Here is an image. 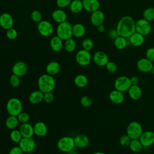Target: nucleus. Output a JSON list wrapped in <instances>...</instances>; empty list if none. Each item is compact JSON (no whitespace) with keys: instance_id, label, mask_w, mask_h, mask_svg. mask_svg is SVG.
Wrapping results in <instances>:
<instances>
[{"instance_id":"f257e3e1","label":"nucleus","mask_w":154,"mask_h":154,"mask_svg":"<svg viewBox=\"0 0 154 154\" xmlns=\"http://www.w3.org/2000/svg\"><path fill=\"white\" fill-rule=\"evenodd\" d=\"M116 29L119 35L128 38L135 32V22L131 16L125 15L119 19Z\"/></svg>"},{"instance_id":"f03ea898","label":"nucleus","mask_w":154,"mask_h":154,"mask_svg":"<svg viewBox=\"0 0 154 154\" xmlns=\"http://www.w3.org/2000/svg\"><path fill=\"white\" fill-rule=\"evenodd\" d=\"M38 90L43 93L52 91L56 85V82L54 76L47 73L43 74L39 76L37 80Z\"/></svg>"},{"instance_id":"7ed1b4c3","label":"nucleus","mask_w":154,"mask_h":154,"mask_svg":"<svg viewBox=\"0 0 154 154\" xmlns=\"http://www.w3.org/2000/svg\"><path fill=\"white\" fill-rule=\"evenodd\" d=\"M72 26L73 25L67 21L58 23L56 29L57 35L63 40H66L72 38L73 36Z\"/></svg>"},{"instance_id":"20e7f679","label":"nucleus","mask_w":154,"mask_h":154,"mask_svg":"<svg viewBox=\"0 0 154 154\" xmlns=\"http://www.w3.org/2000/svg\"><path fill=\"white\" fill-rule=\"evenodd\" d=\"M6 110L8 115L17 116L22 111V103L17 97L9 99L6 104Z\"/></svg>"},{"instance_id":"39448f33","label":"nucleus","mask_w":154,"mask_h":154,"mask_svg":"<svg viewBox=\"0 0 154 154\" xmlns=\"http://www.w3.org/2000/svg\"><path fill=\"white\" fill-rule=\"evenodd\" d=\"M57 148L61 152L69 153L76 149L74 138L70 136H64L60 138L57 143Z\"/></svg>"},{"instance_id":"423d86ee","label":"nucleus","mask_w":154,"mask_h":154,"mask_svg":"<svg viewBox=\"0 0 154 154\" xmlns=\"http://www.w3.org/2000/svg\"><path fill=\"white\" fill-rule=\"evenodd\" d=\"M143 132L141 125L136 121L130 122L126 128V134L132 139H138Z\"/></svg>"},{"instance_id":"0eeeda50","label":"nucleus","mask_w":154,"mask_h":154,"mask_svg":"<svg viewBox=\"0 0 154 154\" xmlns=\"http://www.w3.org/2000/svg\"><path fill=\"white\" fill-rule=\"evenodd\" d=\"M135 31L144 37L148 35L152 31V25L150 22L144 18L138 19L135 22Z\"/></svg>"},{"instance_id":"6e6552de","label":"nucleus","mask_w":154,"mask_h":154,"mask_svg":"<svg viewBox=\"0 0 154 154\" xmlns=\"http://www.w3.org/2000/svg\"><path fill=\"white\" fill-rule=\"evenodd\" d=\"M91 58L92 57L90 51L83 49L78 51L75 55L76 61L81 66H86L88 65L91 61Z\"/></svg>"},{"instance_id":"1a4fd4ad","label":"nucleus","mask_w":154,"mask_h":154,"mask_svg":"<svg viewBox=\"0 0 154 154\" xmlns=\"http://www.w3.org/2000/svg\"><path fill=\"white\" fill-rule=\"evenodd\" d=\"M114 85L115 89L123 93L128 91L132 85L129 77L126 76H120L116 79Z\"/></svg>"},{"instance_id":"9d476101","label":"nucleus","mask_w":154,"mask_h":154,"mask_svg":"<svg viewBox=\"0 0 154 154\" xmlns=\"http://www.w3.org/2000/svg\"><path fill=\"white\" fill-rule=\"evenodd\" d=\"M37 30L38 33L43 37H49L54 32L52 24L48 20H42L37 24Z\"/></svg>"},{"instance_id":"9b49d317","label":"nucleus","mask_w":154,"mask_h":154,"mask_svg":"<svg viewBox=\"0 0 154 154\" xmlns=\"http://www.w3.org/2000/svg\"><path fill=\"white\" fill-rule=\"evenodd\" d=\"M19 146L25 153L32 152L36 147V142L32 138H22L18 143Z\"/></svg>"},{"instance_id":"f8f14e48","label":"nucleus","mask_w":154,"mask_h":154,"mask_svg":"<svg viewBox=\"0 0 154 154\" xmlns=\"http://www.w3.org/2000/svg\"><path fill=\"white\" fill-rule=\"evenodd\" d=\"M93 60L94 63L99 67L105 66L109 61L108 55L102 51H96L93 56Z\"/></svg>"},{"instance_id":"ddd939ff","label":"nucleus","mask_w":154,"mask_h":154,"mask_svg":"<svg viewBox=\"0 0 154 154\" xmlns=\"http://www.w3.org/2000/svg\"><path fill=\"white\" fill-rule=\"evenodd\" d=\"M139 140L143 147H150L154 144V132L152 131H143Z\"/></svg>"},{"instance_id":"4468645a","label":"nucleus","mask_w":154,"mask_h":154,"mask_svg":"<svg viewBox=\"0 0 154 154\" xmlns=\"http://www.w3.org/2000/svg\"><path fill=\"white\" fill-rule=\"evenodd\" d=\"M14 25V19L13 16L8 13H3L0 14V26L7 30L13 28Z\"/></svg>"},{"instance_id":"2eb2a0df","label":"nucleus","mask_w":154,"mask_h":154,"mask_svg":"<svg viewBox=\"0 0 154 154\" xmlns=\"http://www.w3.org/2000/svg\"><path fill=\"white\" fill-rule=\"evenodd\" d=\"M153 66V63L146 57L141 58L137 62V67L138 70L143 73H148L151 72Z\"/></svg>"},{"instance_id":"dca6fc26","label":"nucleus","mask_w":154,"mask_h":154,"mask_svg":"<svg viewBox=\"0 0 154 154\" xmlns=\"http://www.w3.org/2000/svg\"><path fill=\"white\" fill-rule=\"evenodd\" d=\"M12 72L19 77L24 76L28 71L27 64L22 61L16 62L12 66Z\"/></svg>"},{"instance_id":"f3484780","label":"nucleus","mask_w":154,"mask_h":154,"mask_svg":"<svg viewBox=\"0 0 154 154\" xmlns=\"http://www.w3.org/2000/svg\"><path fill=\"white\" fill-rule=\"evenodd\" d=\"M105 21V14L99 9L91 13L90 16L91 23L94 26L102 25Z\"/></svg>"},{"instance_id":"a211bd4d","label":"nucleus","mask_w":154,"mask_h":154,"mask_svg":"<svg viewBox=\"0 0 154 154\" xmlns=\"http://www.w3.org/2000/svg\"><path fill=\"white\" fill-rule=\"evenodd\" d=\"M76 148L84 149L87 147L90 143L89 137L85 134H78L74 138Z\"/></svg>"},{"instance_id":"6ab92c4d","label":"nucleus","mask_w":154,"mask_h":154,"mask_svg":"<svg viewBox=\"0 0 154 154\" xmlns=\"http://www.w3.org/2000/svg\"><path fill=\"white\" fill-rule=\"evenodd\" d=\"M49 45L51 49L55 52H58L64 48L63 40L58 35L52 36L49 42Z\"/></svg>"},{"instance_id":"aec40b11","label":"nucleus","mask_w":154,"mask_h":154,"mask_svg":"<svg viewBox=\"0 0 154 154\" xmlns=\"http://www.w3.org/2000/svg\"><path fill=\"white\" fill-rule=\"evenodd\" d=\"M108 97L110 101L116 105L121 104L125 100V95L123 93L116 89L112 90L109 93Z\"/></svg>"},{"instance_id":"412c9836","label":"nucleus","mask_w":154,"mask_h":154,"mask_svg":"<svg viewBox=\"0 0 154 154\" xmlns=\"http://www.w3.org/2000/svg\"><path fill=\"white\" fill-rule=\"evenodd\" d=\"M84 9L90 13H93L99 9L100 2L99 0H82Z\"/></svg>"},{"instance_id":"4be33fe9","label":"nucleus","mask_w":154,"mask_h":154,"mask_svg":"<svg viewBox=\"0 0 154 154\" xmlns=\"http://www.w3.org/2000/svg\"><path fill=\"white\" fill-rule=\"evenodd\" d=\"M19 129L23 138H31L34 135L33 126L29 123H22Z\"/></svg>"},{"instance_id":"5701e85b","label":"nucleus","mask_w":154,"mask_h":154,"mask_svg":"<svg viewBox=\"0 0 154 154\" xmlns=\"http://www.w3.org/2000/svg\"><path fill=\"white\" fill-rule=\"evenodd\" d=\"M51 17L54 21L57 23H60L67 21V16L64 10L61 8H58L52 11L51 14Z\"/></svg>"},{"instance_id":"b1692460","label":"nucleus","mask_w":154,"mask_h":154,"mask_svg":"<svg viewBox=\"0 0 154 154\" xmlns=\"http://www.w3.org/2000/svg\"><path fill=\"white\" fill-rule=\"evenodd\" d=\"M128 40L132 46L134 47H138L144 43L145 38L144 35L135 31L128 38Z\"/></svg>"},{"instance_id":"393cba45","label":"nucleus","mask_w":154,"mask_h":154,"mask_svg":"<svg viewBox=\"0 0 154 154\" xmlns=\"http://www.w3.org/2000/svg\"><path fill=\"white\" fill-rule=\"evenodd\" d=\"M34 134L39 137H44L48 132V127L46 125L41 121L37 122L33 125Z\"/></svg>"},{"instance_id":"a878e982","label":"nucleus","mask_w":154,"mask_h":154,"mask_svg":"<svg viewBox=\"0 0 154 154\" xmlns=\"http://www.w3.org/2000/svg\"><path fill=\"white\" fill-rule=\"evenodd\" d=\"M43 94L40 90L32 91L28 96L29 102L34 105L38 104L43 100Z\"/></svg>"},{"instance_id":"bb28decb","label":"nucleus","mask_w":154,"mask_h":154,"mask_svg":"<svg viewBox=\"0 0 154 154\" xmlns=\"http://www.w3.org/2000/svg\"><path fill=\"white\" fill-rule=\"evenodd\" d=\"M128 93L129 97L134 100L140 99L142 96V90L138 85H132L128 90Z\"/></svg>"},{"instance_id":"cd10ccee","label":"nucleus","mask_w":154,"mask_h":154,"mask_svg":"<svg viewBox=\"0 0 154 154\" xmlns=\"http://www.w3.org/2000/svg\"><path fill=\"white\" fill-rule=\"evenodd\" d=\"M60 69L61 67L60 64L57 61H52L46 65V72L47 74L54 76L59 73Z\"/></svg>"},{"instance_id":"c85d7f7f","label":"nucleus","mask_w":154,"mask_h":154,"mask_svg":"<svg viewBox=\"0 0 154 154\" xmlns=\"http://www.w3.org/2000/svg\"><path fill=\"white\" fill-rule=\"evenodd\" d=\"M85 32L86 29L85 26L81 23H77L72 26V34L75 37H82L85 35Z\"/></svg>"},{"instance_id":"c756f323","label":"nucleus","mask_w":154,"mask_h":154,"mask_svg":"<svg viewBox=\"0 0 154 154\" xmlns=\"http://www.w3.org/2000/svg\"><path fill=\"white\" fill-rule=\"evenodd\" d=\"M69 7L70 11L74 14L79 13L84 9L82 0H72Z\"/></svg>"},{"instance_id":"7c9ffc66","label":"nucleus","mask_w":154,"mask_h":154,"mask_svg":"<svg viewBox=\"0 0 154 154\" xmlns=\"http://www.w3.org/2000/svg\"><path fill=\"white\" fill-rule=\"evenodd\" d=\"M19 122L17 119V116H10L7 117L5 122V125L6 128L8 129L13 130L14 129H16L17 126H18Z\"/></svg>"},{"instance_id":"2f4dec72","label":"nucleus","mask_w":154,"mask_h":154,"mask_svg":"<svg viewBox=\"0 0 154 154\" xmlns=\"http://www.w3.org/2000/svg\"><path fill=\"white\" fill-rule=\"evenodd\" d=\"M88 78L83 74H79L74 78V83L75 85L79 88H84L88 84Z\"/></svg>"},{"instance_id":"473e14b6","label":"nucleus","mask_w":154,"mask_h":154,"mask_svg":"<svg viewBox=\"0 0 154 154\" xmlns=\"http://www.w3.org/2000/svg\"><path fill=\"white\" fill-rule=\"evenodd\" d=\"M128 42L127 38L119 35L115 40H114V45L116 49L119 50L125 49L128 46Z\"/></svg>"},{"instance_id":"72a5a7b5","label":"nucleus","mask_w":154,"mask_h":154,"mask_svg":"<svg viewBox=\"0 0 154 154\" xmlns=\"http://www.w3.org/2000/svg\"><path fill=\"white\" fill-rule=\"evenodd\" d=\"M128 147L133 153H139L143 147L139 138L131 140Z\"/></svg>"},{"instance_id":"f704fd0d","label":"nucleus","mask_w":154,"mask_h":154,"mask_svg":"<svg viewBox=\"0 0 154 154\" xmlns=\"http://www.w3.org/2000/svg\"><path fill=\"white\" fill-rule=\"evenodd\" d=\"M76 48V41L72 38H69L65 40L64 43V48L67 52H73Z\"/></svg>"},{"instance_id":"c9c22d12","label":"nucleus","mask_w":154,"mask_h":154,"mask_svg":"<svg viewBox=\"0 0 154 154\" xmlns=\"http://www.w3.org/2000/svg\"><path fill=\"white\" fill-rule=\"evenodd\" d=\"M10 138L14 143H19L23 137L19 129H14L11 130L10 134Z\"/></svg>"},{"instance_id":"e433bc0d","label":"nucleus","mask_w":154,"mask_h":154,"mask_svg":"<svg viewBox=\"0 0 154 154\" xmlns=\"http://www.w3.org/2000/svg\"><path fill=\"white\" fill-rule=\"evenodd\" d=\"M143 17L150 22L154 20V8L148 7L146 8L143 13Z\"/></svg>"},{"instance_id":"4c0bfd02","label":"nucleus","mask_w":154,"mask_h":154,"mask_svg":"<svg viewBox=\"0 0 154 154\" xmlns=\"http://www.w3.org/2000/svg\"><path fill=\"white\" fill-rule=\"evenodd\" d=\"M81 46L83 49H85L88 51H90L93 48L94 43L91 38H86L82 40Z\"/></svg>"},{"instance_id":"58836bf2","label":"nucleus","mask_w":154,"mask_h":154,"mask_svg":"<svg viewBox=\"0 0 154 154\" xmlns=\"http://www.w3.org/2000/svg\"><path fill=\"white\" fill-rule=\"evenodd\" d=\"M80 103L83 107L88 108L93 105V100L90 96L85 95L81 97Z\"/></svg>"},{"instance_id":"ea45409f","label":"nucleus","mask_w":154,"mask_h":154,"mask_svg":"<svg viewBox=\"0 0 154 154\" xmlns=\"http://www.w3.org/2000/svg\"><path fill=\"white\" fill-rule=\"evenodd\" d=\"M31 18L32 20L35 23H39L42 20V14L41 12L37 10H34L31 13Z\"/></svg>"},{"instance_id":"a19ab883","label":"nucleus","mask_w":154,"mask_h":154,"mask_svg":"<svg viewBox=\"0 0 154 154\" xmlns=\"http://www.w3.org/2000/svg\"><path fill=\"white\" fill-rule=\"evenodd\" d=\"M9 82L11 87H17L19 86V85L20 84V77L14 74H12L10 77Z\"/></svg>"},{"instance_id":"79ce46f5","label":"nucleus","mask_w":154,"mask_h":154,"mask_svg":"<svg viewBox=\"0 0 154 154\" xmlns=\"http://www.w3.org/2000/svg\"><path fill=\"white\" fill-rule=\"evenodd\" d=\"M17 117L19 123H20L21 124L28 123L30 119L29 115L27 112L24 111H22L19 114L17 115Z\"/></svg>"},{"instance_id":"37998d69","label":"nucleus","mask_w":154,"mask_h":154,"mask_svg":"<svg viewBox=\"0 0 154 154\" xmlns=\"http://www.w3.org/2000/svg\"><path fill=\"white\" fill-rule=\"evenodd\" d=\"M17 35H18V33L17 30L13 27L6 30V37L9 40H15L17 38Z\"/></svg>"},{"instance_id":"c03bdc74","label":"nucleus","mask_w":154,"mask_h":154,"mask_svg":"<svg viewBox=\"0 0 154 154\" xmlns=\"http://www.w3.org/2000/svg\"><path fill=\"white\" fill-rule=\"evenodd\" d=\"M105 67L107 71L111 73H114L117 72L118 69V66L117 64L114 61H108V63L106 64Z\"/></svg>"},{"instance_id":"a18cd8bd","label":"nucleus","mask_w":154,"mask_h":154,"mask_svg":"<svg viewBox=\"0 0 154 154\" xmlns=\"http://www.w3.org/2000/svg\"><path fill=\"white\" fill-rule=\"evenodd\" d=\"M131 141V138L127 134H125L120 138L119 143L122 147H128Z\"/></svg>"},{"instance_id":"49530a36","label":"nucleus","mask_w":154,"mask_h":154,"mask_svg":"<svg viewBox=\"0 0 154 154\" xmlns=\"http://www.w3.org/2000/svg\"><path fill=\"white\" fill-rule=\"evenodd\" d=\"M72 0H57L56 4L59 8L63 9L69 7Z\"/></svg>"},{"instance_id":"de8ad7c7","label":"nucleus","mask_w":154,"mask_h":154,"mask_svg":"<svg viewBox=\"0 0 154 154\" xmlns=\"http://www.w3.org/2000/svg\"><path fill=\"white\" fill-rule=\"evenodd\" d=\"M54 100V95L52 91L46 92L43 94V100L47 103H52Z\"/></svg>"},{"instance_id":"09e8293b","label":"nucleus","mask_w":154,"mask_h":154,"mask_svg":"<svg viewBox=\"0 0 154 154\" xmlns=\"http://www.w3.org/2000/svg\"><path fill=\"white\" fill-rule=\"evenodd\" d=\"M146 57L154 63V47L149 48L146 51Z\"/></svg>"},{"instance_id":"8fccbe9b","label":"nucleus","mask_w":154,"mask_h":154,"mask_svg":"<svg viewBox=\"0 0 154 154\" xmlns=\"http://www.w3.org/2000/svg\"><path fill=\"white\" fill-rule=\"evenodd\" d=\"M23 153H24L23 152L19 146H14L8 152V154H23Z\"/></svg>"},{"instance_id":"3c124183","label":"nucleus","mask_w":154,"mask_h":154,"mask_svg":"<svg viewBox=\"0 0 154 154\" xmlns=\"http://www.w3.org/2000/svg\"><path fill=\"white\" fill-rule=\"evenodd\" d=\"M108 35L109 37V38H111L112 40H115L118 36H119V34H118V32L116 30V28H112V29H111L108 32Z\"/></svg>"},{"instance_id":"603ef678","label":"nucleus","mask_w":154,"mask_h":154,"mask_svg":"<svg viewBox=\"0 0 154 154\" xmlns=\"http://www.w3.org/2000/svg\"><path fill=\"white\" fill-rule=\"evenodd\" d=\"M130 78V81L131 83V85H138V84L140 83V78L137 76H132Z\"/></svg>"},{"instance_id":"864d4df0","label":"nucleus","mask_w":154,"mask_h":154,"mask_svg":"<svg viewBox=\"0 0 154 154\" xmlns=\"http://www.w3.org/2000/svg\"><path fill=\"white\" fill-rule=\"evenodd\" d=\"M97 31L99 32H100V33L103 32L105 30V26L103 24L97 26Z\"/></svg>"},{"instance_id":"5fc2aeb1","label":"nucleus","mask_w":154,"mask_h":154,"mask_svg":"<svg viewBox=\"0 0 154 154\" xmlns=\"http://www.w3.org/2000/svg\"><path fill=\"white\" fill-rule=\"evenodd\" d=\"M68 154H78V153L77 152V151L75 150V149L72 151H70V152L68 153Z\"/></svg>"},{"instance_id":"6e6d98bb","label":"nucleus","mask_w":154,"mask_h":154,"mask_svg":"<svg viewBox=\"0 0 154 154\" xmlns=\"http://www.w3.org/2000/svg\"><path fill=\"white\" fill-rule=\"evenodd\" d=\"M91 154H106V153H105L104 152H100V151H96V152H94L92 153Z\"/></svg>"},{"instance_id":"4d7b16f0","label":"nucleus","mask_w":154,"mask_h":154,"mask_svg":"<svg viewBox=\"0 0 154 154\" xmlns=\"http://www.w3.org/2000/svg\"><path fill=\"white\" fill-rule=\"evenodd\" d=\"M151 72H152V73L154 75V65H153V67H152V69Z\"/></svg>"}]
</instances>
